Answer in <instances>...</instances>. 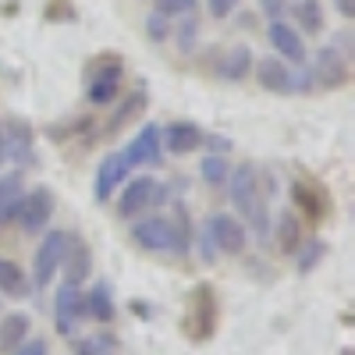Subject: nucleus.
<instances>
[{
    "instance_id": "f257e3e1",
    "label": "nucleus",
    "mask_w": 355,
    "mask_h": 355,
    "mask_svg": "<svg viewBox=\"0 0 355 355\" xmlns=\"http://www.w3.org/2000/svg\"><path fill=\"white\" fill-rule=\"evenodd\" d=\"M227 196L234 214H242L239 220L245 224V231H252L256 239H270V214H266V189L259 182L256 164H242L234 167L227 178Z\"/></svg>"
},
{
    "instance_id": "f03ea898",
    "label": "nucleus",
    "mask_w": 355,
    "mask_h": 355,
    "mask_svg": "<svg viewBox=\"0 0 355 355\" xmlns=\"http://www.w3.org/2000/svg\"><path fill=\"white\" fill-rule=\"evenodd\" d=\"M132 239L146 252H189L192 249V231L189 217H171V214H153L142 217L132 227Z\"/></svg>"
},
{
    "instance_id": "7ed1b4c3",
    "label": "nucleus",
    "mask_w": 355,
    "mask_h": 355,
    "mask_svg": "<svg viewBox=\"0 0 355 355\" xmlns=\"http://www.w3.org/2000/svg\"><path fill=\"white\" fill-rule=\"evenodd\" d=\"M167 199V189L157 182V178L150 174H135L128 178V182L121 185V199H117V214H121L125 220H135L142 214H150L157 202Z\"/></svg>"
},
{
    "instance_id": "20e7f679",
    "label": "nucleus",
    "mask_w": 355,
    "mask_h": 355,
    "mask_svg": "<svg viewBox=\"0 0 355 355\" xmlns=\"http://www.w3.org/2000/svg\"><path fill=\"white\" fill-rule=\"evenodd\" d=\"M256 68V82L263 89H270V93H299V89H309L313 85V75L309 71H295L288 68V61L281 57H263Z\"/></svg>"
},
{
    "instance_id": "39448f33",
    "label": "nucleus",
    "mask_w": 355,
    "mask_h": 355,
    "mask_svg": "<svg viewBox=\"0 0 355 355\" xmlns=\"http://www.w3.org/2000/svg\"><path fill=\"white\" fill-rule=\"evenodd\" d=\"M68 239H71V234L68 231H57V227L53 231H43V242H40V249L33 256V284L36 288H46L57 277V270H61V263H64Z\"/></svg>"
},
{
    "instance_id": "423d86ee",
    "label": "nucleus",
    "mask_w": 355,
    "mask_h": 355,
    "mask_svg": "<svg viewBox=\"0 0 355 355\" xmlns=\"http://www.w3.org/2000/svg\"><path fill=\"white\" fill-rule=\"evenodd\" d=\"M206 239L224 256H242L249 245V231L234 214H210V220H206Z\"/></svg>"
},
{
    "instance_id": "0eeeda50",
    "label": "nucleus",
    "mask_w": 355,
    "mask_h": 355,
    "mask_svg": "<svg viewBox=\"0 0 355 355\" xmlns=\"http://www.w3.org/2000/svg\"><path fill=\"white\" fill-rule=\"evenodd\" d=\"M82 320H89V316H85V295H82V288L61 284V288H57V295H53V323H57V334L71 338V334L82 327Z\"/></svg>"
},
{
    "instance_id": "6e6552de",
    "label": "nucleus",
    "mask_w": 355,
    "mask_h": 355,
    "mask_svg": "<svg viewBox=\"0 0 355 355\" xmlns=\"http://www.w3.org/2000/svg\"><path fill=\"white\" fill-rule=\"evenodd\" d=\"M0 132H4V160H11L15 167H33L36 164V135L28 128V121L11 117Z\"/></svg>"
},
{
    "instance_id": "1a4fd4ad",
    "label": "nucleus",
    "mask_w": 355,
    "mask_h": 355,
    "mask_svg": "<svg viewBox=\"0 0 355 355\" xmlns=\"http://www.w3.org/2000/svg\"><path fill=\"white\" fill-rule=\"evenodd\" d=\"M53 217V192L50 189H33V192H21V206H18V224L28 234H40Z\"/></svg>"
},
{
    "instance_id": "9d476101",
    "label": "nucleus",
    "mask_w": 355,
    "mask_h": 355,
    "mask_svg": "<svg viewBox=\"0 0 355 355\" xmlns=\"http://www.w3.org/2000/svg\"><path fill=\"white\" fill-rule=\"evenodd\" d=\"M128 178H132V164H128L125 153L103 157L100 167H96V178H93V199H96V202H107L117 189L128 182Z\"/></svg>"
},
{
    "instance_id": "9b49d317",
    "label": "nucleus",
    "mask_w": 355,
    "mask_h": 355,
    "mask_svg": "<svg viewBox=\"0 0 355 355\" xmlns=\"http://www.w3.org/2000/svg\"><path fill=\"white\" fill-rule=\"evenodd\" d=\"M266 40H270V46H274V53L281 57V61H291V64H302V61H306L302 33H299V28H295L291 21L274 18L270 25H266Z\"/></svg>"
},
{
    "instance_id": "f8f14e48",
    "label": "nucleus",
    "mask_w": 355,
    "mask_h": 355,
    "mask_svg": "<svg viewBox=\"0 0 355 355\" xmlns=\"http://www.w3.org/2000/svg\"><path fill=\"white\" fill-rule=\"evenodd\" d=\"M125 157H128V164H132V167H153V164H160V157H164L160 125H142V128H139V135L128 142Z\"/></svg>"
},
{
    "instance_id": "ddd939ff",
    "label": "nucleus",
    "mask_w": 355,
    "mask_h": 355,
    "mask_svg": "<svg viewBox=\"0 0 355 355\" xmlns=\"http://www.w3.org/2000/svg\"><path fill=\"white\" fill-rule=\"evenodd\" d=\"M160 139H164V150L171 157H189L206 142V135L196 121H171L167 128H160Z\"/></svg>"
},
{
    "instance_id": "4468645a",
    "label": "nucleus",
    "mask_w": 355,
    "mask_h": 355,
    "mask_svg": "<svg viewBox=\"0 0 355 355\" xmlns=\"http://www.w3.org/2000/svg\"><path fill=\"white\" fill-rule=\"evenodd\" d=\"M121 71H125V68L117 64V61H110V64L96 68L93 82H89L85 100L93 103V107H107V103H114L117 96H121V82H125V75H121Z\"/></svg>"
},
{
    "instance_id": "2eb2a0df",
    "label": "nucleus",
    "mask_w": 355,
    "mask_h": 355,
    "mask_svg": "<svg viewBox=\"0 0 355 355\" xmlns=\"http://www.w3.org/2000/svg\"><path fill=\"white\" fill-rule=\"evenodd\" d=\"M313 82H320V85H327V89H338V85H345L348 82V61H345V53H341V46H323L320 53H316V61H313Z\"/></svg>"
},
{
    "instance_id": "dca6fc26",
    "label": "nucleus",
    "mask_w": 355,
    "mask_h": 355,
    "mask_svg": "<svg viewBox=\"0 0 355 355\" xmlns=\"http://www.w3.org/2000/svg\"><path fill=\"white\" fill-rule=\"evenodd\" d=\"M61 270H64V284L82 288V284L89 281V274H93V249H89L82 239H68Z\"/></svg>"
},
{
    "instance_id": "f3484780",
    "label": "nucleus",
    "mask_w": 355,
    "mask_h": 355,
    "mask_svg": "<svg viewBox=\"0 0 355 355\" xmlns=\"http://www.w3.org/2000/svg\"><path fill=\"white\" fill-rule=\"evenodd\" d=\"M252 50L245 46V43H234V46H227V53L217 61V75L224 78V82H242L249 71H252Z\"/></svg>"
},
{
    "instance_id": "a211bd4d",
    "label": "nucleus",
    "mask_w": 355,
    "mask_h": 355,
    "mask_svg": "<svg viewBox=\"0 0 355 355\" xmlns=\"http://www.w3.org/2000/svg\"><path fill=\"white\" fill-rule=\"evenodd\" d=\"M85 295V316L89 320H96V323H114V316H117V306H114V295H110V288L100 281V284H93L89 291H82Z\"/></svg>"
},
{
    "instance_id": "6ab92c4d",
    "label": "nucleus",
    "mask_w": 355,
    "mask_h": 355,
    "mask_svg": "<svg viewBox=\"0 0 355 355\" xmlns=\"http://www.w3.org/2000/svg\"><path fill=\"white\" fill-rule=\"evenodd\" d=\"M28 327H33V320L25 313H8L0 320V355H11L25 338H28Z\"/></svg>"
},
{
    "instance_id": "aec40b11",
    "label": "nucleus",
    "mask_w": 355,
    "mask_h": 355,
    "mask_svg": "<svg viewBox=\"0 0 355 355\" xmlns=\"http://www.w3.org/2000/svg\"><path fill=\"white\" fill-rule=\"evenodd\" d=\"M0 295H15V299H25V295H28L25 270L15 259H8V256H0Z\"/></svg>"
},
{
    "instance_id": "412c9836",
    "label": "nucleus",
    "mask_w": 355,
    "mask_h": 355,
    "mask_svg": "<svg viewBox=\"0 0 355 355\" xmlns=\"http://www.w3.org/2000/svg\"><path fill=\"white\" fill-rule=\"evenodd\" d=\"M71 352L75 355H121V345H117V338L110 331H96L89 338H75Z\"/></svg>"
},
{
    "instance_id": "4be33fe9",
    "label": "nucleus",
    "mask_w": 355,
    "mask_h": 355,
    "mask_svg": "<svg viewBox=\"0 0 355 355\" xmlns=\"http://www.w3.org/2000/svg\"><path fill=\"white\" fill-rule=\"evenodd\" d=\"M291 196H295V202H299V210H302L306 217L320 220L323 214H327V202H323V196L316 192V185H309V182H295Z\"/></svg>"
},
{
    "instance_id": "5701e85b",
    "label": "nucleus",
    "mask_w": 355,
    "mask_h": 355,
    "mask_svg": "<svg viewBox=\"0 0 355 355\" xmlns=\"http://www.w3.org/2000/svg\"><path fill=\"white\" fill-rule=\"evenodd\" d=\"M199 178L210 189H220V185H227V178H231V164H227V157L224 153H210V157H202V164H199Z\"/></svg>"
},
{
    "instance_id": "b1692460",
    "label": "nucleus",
    "mask_w": 355,
    "mask_h": 355,
    "mask_svg": "<svg viewBox=\"0 0 355 355\" xmlns=\"http://www.w3.org/2000/svg\"><path fill=\"white\" fill-rule=\"evenodd\" d=\"M295 15H299V33H309V36H316V33H323V8H320V0H299L295 4Z\"/></svg>"
},
{
    "instance_id": "393cba45",
    "label": "nucleus",
    "mask_w": 355,
    "mask_h": 355,
    "mask_svg": "<svg viewBox=\"0 0 355 355\" xmlns=\"http://www.w3.org/2000/svg\"><path fill=\"white\" fill-rule=\"evenodd\" d=\"M142 107H146V93H132L121 107H117V110L110 114L107 132H110V135H114V132H121V125H128L132 117H139V114H142Z\"/></svg>"
},
{
    "instance_id": "a878e982",
    "label": "nucleus",
    "mask_w": 355,
    "mask_h": 355,
    "mask_svg": "<svg viewBox=\"0 0 355 355\" xmlns=\"http://www.w3.org/2000/svg\"><path fill=\"white\" fill-rule=\"evenodd\" d=\"M214 316H217V306H214V295H210V288H199L196 291V327H199V338L202 334H210V327H214Z\"/></svg>"
},
{
    "instance_id": "bb28decb",
    "label": "nucleus",
    "mask_w": 355,
    "mask_h": 355,
    "mask_svg": "<svg viewBox=\"0 0 355 355\" xmlns=\"http://www.w3.org/2000/svg\"><path fill=\"white\" fill-rule=\"evenodd\" d=\"M277 245L284 252H295V249L302 245V224H299V217H295V214H284L277 220Z\"/></svg>"
},
{
    "instance_id": "cd10ccee",
    "label": "nucleus",
    "mask_w": 355,
    "mask_h": 355,
    "mask_svg": "<svg viewBox=\"0 0 355 355\" xmlns=\"http://www.w3.org/2000/svg\"><path fill=\"white\" fill-rule=\"evenodd\" d=\"M323 252H327V245H323L320 239H302V245L295 249V263H299V270H302V274H309L313 266L323 259Z\"/></svg>"
},
{
    "instance_id": "c85d7f7f",
    "label": "nucleus",
    "mask_w": 355,
    "mask_h": 355,
    "mask_svg": "<svg viewBox=\"0 0 355 355\" xmlns=\"http://www.w3.org/2000/svg\"><path fill=\"white\" fill-rule=\"evenodd\" d=\"M196 40H199V18L189 15V18H178V28H174V43L182 53L196 50Z\"/></svg>"
},
{
    "instance_id": "c756f323",
    "label": "nucleus",
    "mask_w": 355,
    "mask_h": 355,
    "mask_svg": "<svg viewBox=\"0 0 355 355\" xmlns=\"http://www.w3.org/2000/svg\"><path fill=\"white\" fill-rule=\"evenodd\" d=\"M196 0H153V11L157 15H164L167 21L171 18H189V15H196Z\"/></svg>"
},
{
    "instance_id": "7c9ffc66",
    "label": "nucleus",
    "mask_w": 355,
    "mask_h": 355,
    "mask_svg": "<svg viewBox=\"0 0 355 355\" xmlns=\"http://www.w3.org/2000/svg\"><path fill=\"white\" fill-rule=\"evenodd\" d=\"M146 33H150V40H153V43H164V40L171 36V21H167L164 15H157V11H153L150 18H146Z\"/></svg>"
},
{
    "instance_id": "2f4dec72",
    "label": "nucleus",
    "mask_w": 355,
    "mask_h": 355,
    "mask_svg": "<svg viewBox=\"0 0 355 355\" xmlns=\"http://www.w3.org/2000/svg\"><path fill=\"white\" fill-rule=\"evenodd\" d=\"M18 206H21V196H8L0 199V227H8L18 220Z\"/></svg>"
},
{
    "instance_id": "473e14b6",
    "label": "nucleus",
    "mask_w": 355,
    "mask_h": 355,
    "mask_svg": "<svg viewBox=\"0 0 355 355\" xmlns=\"http://www.w3.org/2000/svg\"><path fill=\"white\" fill-rule=\"evenodd\" d=\"M11 355H50V345H46L43 338H25Z\"/></svg>"
},
{
    "instance_id": "72a5a7b5",
    "label": "nucleus",
    "mask_w": 355,
    "mask_h": 355,
    "mask_svg": "<svg viewBox=\"0 0 355 355\" xmlns=\"http://www.w3.org/2000/svg\"><path fill=\"white\" fill-rule=\"evenodd\" d=\"M8 196H21V174H0V199H8Z\"/></svg>"
},
{
    "instance_id": "f704fd0d",
    "label": "nucleus",
    "mask_w": 355,
    "mask_h": 355,
    "mask_svg": "<svg viewBox=\"0 0 355 355\" xmlns=\"http://www.w3.org/2000/svg\"><path fill=\"white\" fill-rule=\"evenodd\" d=\"M234 4H239V0H206V8H210L214 18H227V15H234Z\"/></svg>"
},
{
    "instance_id": "c9c22d12",
    "label": "nucleus",
    "mask_w": 355,
    "mask_h": 355,
    "mask_svg": "<svg viewBox=\"0 0 355 355\" xmlns=\"http://www.w3.org/2000/svg\"><path fill=\"white\" fill-rule=\"evenodd\" d=\"M334 8H338L341 18H352L355 15V0H334Z\"/></svg>"
},
{
    "instance_id": "e433bc0d",
    "label": "nucleus",
    "mask_w": 355,
    "mask_h": 355,
    "mask_svg": "<svg viewBox=\"0 0 355 355\" xmlns=\"http://www.w3.org/2000/svg\"><path fill=\"white\" fill-rule=\"evenodd\" d=\"M263 8H266V15L274 11V18H277L281 15V0H263Z\"/></svg>"
},
{
    "instance_id": "4c0bfd02",
    "label": "nucleus",
    "mask_w": 355,
    "mask_h": 355,
    "mask_svg": "<svg viewBox=\"0 0 355 355\" xmlns=\"http://www.w3.org/2000/svg\"><path fill=\"white\" fill-rule=\"evenodd\" d=\"M8 160H4V132H0V167H4Z\"/></svg>"
}]
</instances>
